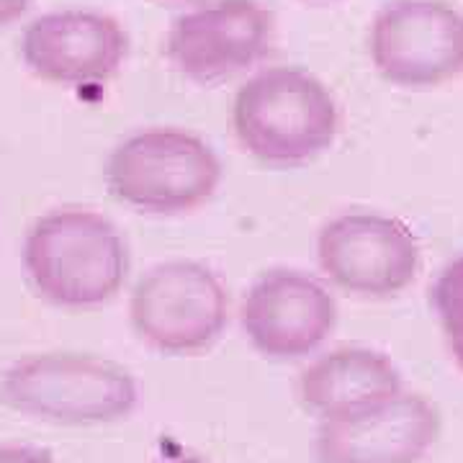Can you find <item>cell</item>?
Segmentation results:
<instances>
[{
    "label": "cell",
    "mask_w": 463,
    "mask_h": 463,
    "mask_svg": "<svg viewBox=\"0 0 463 463\" xmlns=\"http://www.w3.org/2000/svg\"><path fill=\"white\" fill-rule=\"evenodd\" d=\"M24 276L33 294L60 309H99L129 279L124 232L88 206H60L33 219L21 245Z\"/></svg>",
    "instance_id": "cell-1"
},
{
    "label": "cell",
    "mask_w": 463,
    "mask_h": 463,
    "mask_svg": "<svg viewBox=\"0 0 463 463\" xmlns=\"http://www.w3.org/2000/svg\"><path fill=\"white\" fill-rule=\"evenodd\" d=\"M240 147L265 165H307L335 145L340 109L330 88L298 67H265L234 96Z\"/></svg>",
    "instance_id": "cell-2"
},
{
    "label": "cell",
    "mask_w": 463,
    "mask_h": 463,
    "mask_svg": "<svg viewBox=\"0 0 463 463\" xmlns=\"http://www.w3.org/2000/svg\"><path fill=\"white\" fill-rule=\"evenodd\" d=\"M0 402L52 425L90 428L121 422L139 407L129 368L85 353H33L0 373Z\"/></svg>",
    "instance_id": "cell-3"
},
{
    "label": "cell",
    "mask_w": 463,
    "mask_h": 463,
    "mask_svg": "<svg viewBox=\"0 0 463 463\" xmlns=\"http://www.w3.org/2000/svg\"><path fill=\"white\" fill-rule=\"evenodd\" d=\"M106 185L118 203L139 214L199 212L222 185V160L199 134L152 127L129 134L106 160Z\"/></svg>",
    "instance_id": "cell-4"
},
{
    "label": "cell",
    "mask_w": 463,
    "mask_h": 463,
    "mask_svg": "<svg viewBox=\"0 0 463 463\" xmlns=\"http://www.w3.org/2000/svg\"><path fill=\"white\" fill-rule=\"evenodd\" d=\"M137 337L163 355H196L230 322V297L219 273L199 260H165L139 276L129 298Z\"/></svg>",
    "instance_id": "cell-5"
},
{
    "label": "cell",
    "mask_w": 463,
    "mask_h": 463,
    "mask_svg": "<svg viewBox=\"0 0 463 463\" xmlns=\"http://www.w3.org/2000/svg\"><path fill=\"white\" fill-rule=\"evenodd\" d=\"M371 62L386 83L425 90L463 75V14L443 0H392L368 33Z\"/></svg>",
    "instance_id": "cell-6"
},
{
    "label": "cell",
    "mask_w": 463,
    "mask_h": 463,
    "mask_svg": "<svg viewBox=\"0 0 463 463\" xmlns=\"http://www.w3.org/2000/svg\"><path fill=\"white\" fill-rule=\"evenodd\" d=\"M273 42L276 16L263 3L214 0L170 24L165 54L185 80L216 85L260 65Z\"/></svg>",
    "instance_id": "cell-7"
},
{
    "label": "cell",
    "mask_w": 463,
    "mask_h": 463,
    "mask_svg": "<svg viewBox=\"0 0 463 463\" xmlns=\"http://www.w3.org/2000/svg\"><path fill=\"white\" fill-rule=\"evenodd\" d=\"M322 273L345 294L389 298L402 294L420 273V242L394 216L347 212L330 219L317 237Z\"/></svg>",
    "instance_id": "cell-8"
},
{
    "label": "cell",
    "mask_w": 463,
    "mask_h": 463,
    "mask_svg": "<svg viewBox=\"0 0 463 463\" xmlns=\"http://www.w3.org/2000/svg\"><path fill=\"white\" fill-rule=\"evenodd\" d=\"M248 343L270 361L312 355L337 325V301L315 276L297 268L260 273L240 307Z\"/></svg>",
    "instance_id": "cell-9"
},
{
    "label": "cell",
    "mask_w": 463,
    "mask_h": 463,
    "mask_svg": "<svg viewBox=\"0 0 463 463\" xmlns=\"http://www.w3.org/2000/svg\"><path fill=\"white\" fill-rule=\"evenodd\" d=\"M129 57V36L109 14L65 8L33 18L21 36V60L36 78L57 85L111 80Z\"/></svg>",
    "instance_id": "cell-10"
},
{
    "label": "cell",
    "mask_w": 463,
    "mask_h": 463,
    "mask_svg": "<svg viewBox=\"0 0 463 463\" xmlns=\"http://www.w3.org/2000/svg\"><path fill=\"white\" fill-rule=\"evenodd\" d=\"M440 438V414L422 394L402 392L373 410L319 420V463H420Z\"/></svg>",
    "instance_id": "cell-11"
},
{
    "label": "cell",
    "mask_w": 463,
    "mask_h": 463,
    "mask_svg": "<svg viewBox=\"0 0 463 463\" xmlns=\"http://www.w3.org/2000/svg\"><path fill=\"white\" fill-rule=\"evenodd\" d=\"M404 392L397 364L373 347H335L298 376V399L319 420L373 410Z\"/></svg>",
    "instance_id": "cell-12"
},
{
    "label": "cell",
    "mask_w": 463,
    "mask_h": 463,
    "mask_svg": "<svg viewBox=\"0 0 463 463\" xmlns=\"http://www.w3.org/2000/svg\"><path fill=\"white\" fill-rule=\"evenodd\" d=\"M432 307L446 337L463 335V255L450 260L432 283Z\"/></svg>",
    "instance_id": "cell-13"
},
{
    "label": "cell",
    "mask_w": 463,
    "mask_h": 463,
    "mask_svg": "<svg viewBox=\"0 0 463 463\" xmlns=\"http://www.w3.org/2000/svg\"><path fill=\"white\" fill-rule=\"evenodd\" d=\"M0 463H54V456L47 448L26 446V443H3Z\"/></svg>",
    "instance_id": "cell-14"
},
{
    "label": "cell",
    "mask_w": 463,
    "mask_h": 463,
    "mask_svg": "<svg viewBox=\"0 0 463 463\" xmlns=\"http://www.w3.org/2000/svg\"><path fill=\"white\" fill-rule=\"evenodd\" d=\"M33 0H0V29L16 24L18 18L26 16Z\"/></svg>",
    "instance_id": "cell-15"
},
{
    "label": "cell",
    "mask_w": 463,
    "mask_h": 463,
    "mask_svg": "<svg viewBox=\"0 0 463 463\" xmlns=\"http://www.w3.org/2000/svg\"><path fill=\"white\" fill-rule=\"evenodd\" d=\"M155 463H209L199 453H191V450H175V453H165L160 456Z\"/></svg>",
    "instance_id": "cell-16"
},
{
    "label": "cell",
    "mask_w": 463,
    "mask_h": 463,
    "mask_svg": "<svg viewBox=\"0 0 463 463\" xmlns=\"http://www.w3.org/2000/svg\"><path fill=\"white\" fill-rule=\"evenodd\" d=\"M448 350H450L456 365L463 371V335H458V337H448Z\"/></svg>",
    "instance_id": "cell-17"
},
{
    "label": "cell",
    "mask_w": 463,
    "mask_h": 463,
    "mask_svg": "<svg viewBox=\"0 0 463 463\" xmlns=\"http://www.w3.org/2000/svg\"><path fill=\"white\" fill-rule=\"evenodd\" d=\"M163 3H196V0H163Z\"/></svg>",
    "instance_id": "cell-18"
},
{
    "label": "cell",
    "mask_w": 463,
    "mask_h": 463,
    "mask_svg": "<svg viewBox=\"0 0 463 463\" xmlns=\"http://www.w3.org/2000/svg\"><path fill=\"white\" fill-rule=\"evenodd\" d=\"M307 3H332V0H307Z\"/></svg>",
    "instance_id": "cell-19"
}]
</instances>
